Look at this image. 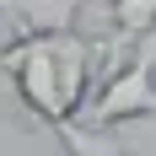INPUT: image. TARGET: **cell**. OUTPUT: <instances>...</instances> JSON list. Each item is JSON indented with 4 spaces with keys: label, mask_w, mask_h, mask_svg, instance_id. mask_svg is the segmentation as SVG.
Wrapping results in <instances>:
<instances>
[{
    "label": "cell",
    "mask_w": 156,
    "mask_h": 156,
    "mask_svg": "<svg viewBox=\"0 0 156 156\" xmlns=\"http://www.w3.org/2000/svg\"><path fill=\"white\" fill-rule=\"evenodd\" d=\"M156 27V0H108V38H102V70L119 65L124 48H135Z\"/></svg>",
    "instance_id": "obj_3"
},
{
    "label": "cell",
    "mask_w": 156,
    "mask_h": 156,
    "mask_svg": "<svg viewBox=\"0 0 156 156\" xmlns=\"http://www.w3.org/2000/svg\"><path fill=\"white\" fill-rule=\"evenodd\" d=\"M151 65H156V48L135 43V54L102 76V86H97V97L86 102L81 119L108 124V129L135 124V119H156V76H151Z\"/></svg>",
    "instance_id": "obj_2"
},
{
    "label": "cell",
    "mask_w": 156,
    "mask_h": 156,
    "mask_svg": "<svg viewBox=\"0 0 156 156\" xmlns=\"http://www.w3.org/2000/svg\"><path fill=\"white\" fill-rule=\"evenodd\" d=\"M81 0H0V16L11 22V32H65L76 27Z\"/></svg>",
    "instance_id": "obj_4"
},
{
    "label": "cell",
    "mask_w": 156,
    "mask_h": 156,
    "mask_svg": "<svg viewBox=\"0 0 156 156\" xmlns=\"http://www.w3.org/2000/svg\"><path fill=\"white\" fill-rule=\"evenodd\" d=\"M0 76L16 86L22 108L38 124H70L59 97V32H11V43H0Z\"/></svg>",
    "instance_id": "obj_1"
}]
</instances>
